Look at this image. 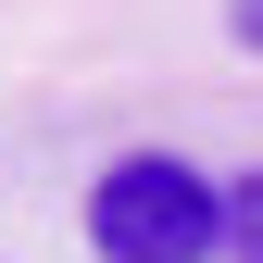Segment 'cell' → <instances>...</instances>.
I'll return each instance as SVG.
<instances>
[{"label": "cell", "instance_id": "7a4b0ae2", "mask_svg": "<svg viewBox=\"0 0 263 263\" xmlns=\"http://www.w3.org/2000/svg\"><path fill=\"white\" fill-rule=\"evenodd\" d=\"M226 251H238V263H263V163L226 188Z\"/></svg>", "mask_w": 263, "mask_h": 263}, {"label": "cell", "instance_id": "6da1fadb", "mask_svg": "<svg viewBox=\"0 0 263 263\" xmlns=\"http://www.w3.org/2000/svg\"><path fill=\"white\" fill-rule=\"evenodd\" d=\"M88 251L101 263H213L226 251V188L176 151H125L88 188Z\"/></svg>", "mask_w": 263, "mask_h": 263}, {"label": "cell", "instance_id": "3957f363", "mask_svg": "<svg viewBox=\"0 0 263 263\" xmlns=\"http://www.w3.org/2000/svg\"><path fill=\"white\" fill-rule=\"evenodd\" d=\"M226 38H238V50H263V0H226Z\"/></svg>", "mask_w": 263, "mask_h": 263}]
</instances>
